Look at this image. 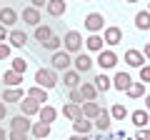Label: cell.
I'll list each match as a JSON object with an SVG mask.
<instances>
[{"label": "cell", "instance_id": "obj_1", "mask_svg": "<svg viewBox=\"0 0 150 140\" xmlns=\"http://www.w3.org/2000/svg\"><path fill=\"white\" fill-rule=\"evenodd\" d=\"M35 85L45 88V90H53L55 85H60V78L53 68H40V70H35Z\"/></svg>", "mask_w": 150, "mask_h": 140}, {"label": "cell", "instance_id": "obj_2", "mask_svg": "<svg viewBox=\"0 0 150 140\" xmlns=\"http://www.w3.org/2000/svg\"><path fill=\"white\" fill-rule=\"evenodd\" d=\"M80 48H83V35L78 30H68L63 38V50L73 55V53H80Z\"/></svg>", "mask_w": 150, "mask_h": 140}, {"label": "cell", "instance_id": "obj_3", "mask_svg": "<svg viewBox=\"0 0 150 140\" xmlns=\"http://www.w3.org/2000/svg\"><path fill=\"white\" fill-rule=\"evenodd\" d=\"M70 65H73V55L65 53V50H58V53H53V58H50V68L55 70V73H65V70H70Z\"/></svg>", "mask_w": 150, "mask_h": 140}, {"label": "cell", "instance_id": "obj_4", "mask_svg": "<svg viewBox=\"0 0 150 140\" xmlns=\"http://www.w3.org/2000/svg\"><path fill=\"white\" fill-rule=\"evenodd\" d=\"M85 30L90 33V35H98L100 30H105V18H103L100 13H90V15H85Z\"/></svg>", "mask_w": 150, "mask_h": 140}, {"label": "cell", "instance_id": "obj_5", "mask_svg": "<svg viewBox=\"0 0 150 140\" xmlns=\"http://www.w3.org/2000/svg\"><path fill=\"white\" fill-rule=\"evenodd\" d=\"M98 65H100L103 70H110V68H115V65H118V55L112 53V50H105L103 48L100 53H98V60H95Z\"/></svg>", "mask_w": 150, "mask_h": 140}, {"label": "cell", "instance_id": "obj_6", "mask_svg": "<svg viewBox=\"0 0 150 140\" xmlns=\"http://www.w3.org/2000/svg\"><path fill=\"white\" fill-rule=\"evenodd\" d=\"M25 43H28L25 30H20V28H13V30L8 33V45H10V48H25Z\"/></svg>", "mask_w": 150, "mask_h": 140}, {"label": "cell", "instance_id": "obj_7", "mask_svg": "<svg viewBox=\"0 0 150 140\" xmlns=\"http://www.w3.org/2000/svg\"><path fill=\"white\" fill-rule=\"evenodd\" d=\"M80 110H83V118H88V120H95L98 115L103 113V105L100 103H95V100H85L80 105Z\"/></svg>", "mask_w": 150, "mask_h": 140}, {"label": "cell", "instance_id": "obj_8", "mask_svg": "<svg viewBox=\"0 0 150 140\" xmlns=\"http://www.w3.org/2000/svg\"><path fill=\"white\" fill-rule=\"evenodd\" d=\"M40 113V103H35L33 98H23L20 100V115H25V118H33V115Z\"/></svg>", "mask_w": 150, "mask_h": 140}, {"label": "cell", "instance_id": "obj_9", "mask_svg": "<svg viewBox=\"0 0 150 140\" xmlns=\"http://www.w3.org/2000/svg\"><path fill=\"white\" fill-rule=\"evenodd\" d=\"M10 130H15V133H30V128H33V123H30V118H25V115H15V118H10Z\"/></svg>", "mask_w": 150, "mask_h": 140}, {"label": "cell", "instance_id": "obj_10", "mask_svg": "<svg viewBox=\"0 0 150 140\" xmlns=\"http://www.w3.org/2000/svg\"><path fill=\"white\" fill-rule=\"evenodd\" d=\"M103 40H105V45H118V43H123V30H120L118 25H110V28H105V35H103Z\"/></svg>", "mask_w": 150, "mask_h": 140}, {"label": "cell", "instance_id": "obj_11", "mask_svg": "<svg viewBox=\"0 0 150 140\" xmlns=\"http://www.w3.org/2000/svg\"><path fill=\"white\" fill-rule=\"evenodd\" d=\"M73 65H75V73H88L93 68V58L88 53H78L73 58Z\"/></svg>", "mask_w": 150, "mask_h": 140}, {"label": "cell", "instance_id": "obj_12", "mask_svg": "<svg viewBox=\"0 0 150 140\" xmlns=\"http://www.w3.org/2000/svg\"><path fill=\"white\" fill-rule=\"evenodd\" d=\"M23 23H25V25L38 28L40 23H43V18H40V10H38V8H33V5H28L25 10H23Z\"/></svg>", "mask_w": 150, "mask_h": 140}, {"label": "cell", "instance_id": "obj_13", "mask_svg": "<svg viewBox=\"0 0 150 140\" xmlns=\"http://www.w3.org/2000/svg\"><path fill=\"white\" fill-rule=\"evenodd\" d=\"M60 83H63L68 90H75V88H80L83 80H80V73H75V70H65V73H63V80H60Z\"/></svg>", "mask_w": 150, "mask_h": 140}, {"label": "cell", "instance_id": "obj_14", "mask_svg": "<svg viewBox=\"0 0 150 140\" xmlns=\"http://www.w3.org/2000/svg\"><path fill=\"white\" fill-rule=\"evenodd\" d=\"M45 10H48V15L60 18V15H65V10H68V3H65V0H48Z\"/></svg>", "mask_w": 150, "mask_h": 140}, {"label": "cell", "instance_id": "obj_15", "mask_svg": "<svg viewBox=\"0 0 150 140\" xmlns=\"http://www.w3.org/2000/svg\"><path fill=\"white\" fill-rule=\"evenodd\" d=\"M130 120H133V125L135 128H148L150 125V113L148 110H133V113H130Z\"/></svg>", "mask_w": 150, "mask_h": 140}, {"label": "cell", "instance_id": "obj_16", "mask_svg": "<svg viewBox=\"0 0 150 140\" xmlns=\"http://www.w3.org/2000/svg\"><path fill=\"white\" fill-rule=\"evenodd\" d=\"M130 83H133V78L128 75V73H115V78H112V88L120 93H125L130 88Z\"/></svg>", "mask_w": 150, "mask_h": 140}, {"label": "cell", "instance_id": "obj_17", "mask_svg": "<svg viewBox=\"0 0 150 140\" xmlns=\"http://www.w3.org/2000/svg\"><path fill=\"white\" fill-rule=\"evenodd\" d=\"M15 23H18V13L13 10V8H0V25L13 28Z\"/></svg>", "mask_w": 150, "mask_h": 140}, {"label": "cell", "instance_id": "obj_18", "mask_svg": "<svg viewBox=\"0 0 150 140\" xmlns=\"http://www.w3.org/2000/svg\"><path fill=\"white\" fill-rule=\"evenodd\" d=\"M110 123H112L110 113H108V110H103V113L98 115L95 120H93V128H98L100 133H108V130H110Z\"/></svg>", "mask_w": 150, "mask_h": 140}, {"label": "cell", "instance_id": "obj_19", "mask_svg": "<svg viewBox=\"0 0 150 140\" xmlns=\"http://www.w3.org/2000/svg\"><path fill=\"white\" fill-rule=\"evenodd\" d=\"M33 35H35V40H38L40 45H45L50 38H53V28H50V25H43V23H40V25L35 28V33H33Z\"/></svg>", "mask_w": 150, "mask_h": 140}, {"label": "cell", "instance_id": "obj_20", "mask_svg": "<svg viewBox=\"0 0 150 140\" xmlns=\"http://www.w3.org/2000/svg\"><path fill=\"white\" fill-rule=\"evenodd\" d=\"M38 118H40V123H55V118H58V110L53 108V105H40V113H38Z\"/></svg>", "mask_w": 150, "mask_h": 140}, {"label": "cell", "instance_id": "obj_21", "mask_svg": "<svg viewBox=\"0 0 150 140\" xmlns=\"http://www.w3.org/2000/svg\"><path fill=\"white\" fill-rule=\"evenodd\" d=\"M28 98H33L35 103H40V105H48V90L40 85H33L30 90H28Z\"/></svg>", "mask_w": 150, "mask_h": 140}, {"label": "cell", "instance_id": "obj_22", "mask_svg": "<svg viewBox=\"0 0 150 140\" xmlns=\"http://www.w3.org/2000/svg\"><path fill=\"white\" fill-rule=\"evenodd\" d=\"M125 63H128L130 68H143V65H145V58H143L140 50H128V53H125Z\"/></svg>", "mask_w": 150, "mask_h": 140}, {"label": "cell", "instance_id": "obj_23", "mask_svg": "<svg viewBox=\"0 0 150 140\" xmlns=\"http://www.w3.org/2000/svg\"><path fill=\"white\" fill-rule=\"evenodd\" d=\"M63 115L75 123L78 118H83V110H80V105H75V103H65V105H63Z\"/></svg>", "mask_w": 150, "mask_h": 140}, {"label": "cell", "instance_id": "obj_24", "mask_svg": "<svg viewBox=\"0 0 150 140\" xmlns=\"http://www.w3.org/2000/svg\"><path fill=\"white\" fill-rule=\"evenodd\" d=\"M85 48L90 50V53H100V50L105 48V40H103V35H88Z\"/></svg>", "mask_w": 150, "mask_h": 140}, {"label": "cell", "instance_id": "obj_25", "mask_svg": "<svg viewBox=\"0 0 150 140\" xmlns=\"http://www.w3.org/2000/svg\"><path fill=\"white\" fill-rule=\"evenodd\" d=\"M73 130H75V135H88L93 130V120H88V118H78L73 123Z\"/></svg>", "mask_w": 150, "mask_h": 140}, {"label": "cell", "instance_id": "obj_26", "mask_svg": "<svg viewBox=\"0 0 150 140\" xmlns=\"http://www.w3.org/2000/svg\"><path fill=\"white\" fill-rule=\"evenodd\" d=\"M23 98L25 95H23L20 88H8V90H3V103H5V105L8 103H20Z\"/></svg>", "mask_w": 150, "mask_h": 140}, {"label": "cell", "instance_id": "obj_27", "mask_svg": "<svg viewBox=\"0 0 150 140\" xmlns=\"http://www.w3.org/2000/svg\"><path fill=\"white\" fill-rule=\"evenodd\" d=\"M93 85L98 88V93H108L112 88V78H108L105 73H100V75H95V80H93Z\"/></svg>", "mask_w": 150, "mask_h": 140}, {"label": "cell", "instance_id": "obj_28", "mask_svg": "<svg viewBox=\"0 0 150 140\" xmlns=\"http://www.w3.org/2000/svg\"><path fill=\"white\" fill-rule=\"evenodd\" d=\"M30 133L35 135L38 140H43V138H48V135H50V125H48V123H40V120H38V123H33Z\"/></svg>", "mask_w": 150, "mask_h": 140}, {"label": "cell", "instance_id": "obj_29", "mask_svg": "<svg viewBox=\"0 0 150 140\" xmlns=\"http://www.w3.org/2000/svg\"><path fill=\"white\" fill-rule=\"evenodd\" d=\"M80 95H83V100H95L98 98V88L93 85V83H80Z\"/></svg>", "mask_w": 150, "mask_h": 140}, {"label": "cell", "instance_id": "obj_30", "mask_svg": "<svg viewBox=\"0 0 150 140\" xmlns=\"http://www.w3.org/2000/svg\"><path fill=\"white\" fill-rule=\"evenodd\" d=\"M135 28L138 30H150V13L148 10L135 13Z\"/></svg>", "mask_w": 150, "mask_h": 140}, {"label": "cell", "instance_id": "obj_31", "mask_svg": "<svg viewBox=\"0 0 150 140\" xmlns=\"http://www.w3.org/2000/svg\"><path fill=\"white\" fill-rule=\"evenodd\" d=\"M110 118L112 120H125L128 118V108H125L123 103H115V105L110 108Z\"/></svg>", "mask_w": 150, "mask_h": 140}, {"label": "cell", "instance_id": "obj_32", "mask_svg": "<svg viewBox=\"0 0 150 140\" xmlns=\"http://www.w3.org/2000/svg\"><path fill=\"white\" fill-rule=\"evenodd\" d=\"M3 80H5V85H10V88H18V85L23 83V75H20V73H13V70H8Z\"/></svg>", "mask_w": 150, "mask_h": 140}, {"label": "cell", "instance_id": "obj_33", "mask_svg": "<svg viewBox=\"0 0 150 140\" xmlns=\"http://www.w3.org/2000/svg\"><path fill=\"white\" fill-rule=\"evenodd\" d=\"M128 98H140V95H145V83H130V88L128 90Z\"/></svg>", "mask_w": 150, "mask_h": 140}, {"label": "cell", "instance_id": "obj_34", "mask_svg": "<svg viewBox=\"0 0 150 140\" xmlns=\"http://www.w3.org/2000/svg\"><path fill=\"white\" fill-rule=\"evenodd\" d=\"M43 48H45V50H53V53H58V50L63 48V38H58V35H53V38H50L48 43L43 45Z\"/></svg>", "mask_w": 150, "mask_h": 140}, {"label": "cell", "instance_id": "obj_35", "mask_svg": "<svg viewBox=\"0 0 150 140\" xmlns=\"http://www.w3.org/2000/svg\"><path fill=\"white\" fill-rule=\"evenodd\" d=\"M10 63H13V68H10L13 73H20V75H23V73L28 70V63H25V58H13Z\"/></svg>", "mask_w": 150, "mask_h": 140}, {"label": "cell", "instance_id": "obj_36", "mask_svg": "<svg viewBox=\"0 0 150 140\" xmlns=\"http://www.w3.org/2000/svg\"><path fill=\"white\" fill-rule=\"evenodd\" d=\"M70 103H75V105H83V95H80V90H78V88H75V90H70Z\"/></svg>", "mask_w": 150, "mask_h": 140}, {"label": "cell", "instance_id": "obj_37", "mask_svg": "<svg viewBox=\"0 0 150 140\" xmlns=\"http://www.w3.org/2000/svg\"><path fill=\"white\" fill-rule=\"evenodd\" d=\"M10 45H8V43H0V60H8V58H10Z\"/></svg>", "mask_w": 150, "mask_h": 140}, {"label": "cell", "instance_id": "obj_38", "mask_svg": "<svg viewBox=\"0 0 150 140\" xmlns=\"http://www.w3.org/2000/svg\"><path fill=\"white\" fill-rule=\"evenodd\" d=\"M140 83H150V65L140 68Z\"/></svg>", "mask_w": 150, "mask_h": 140}, {"label": "cell", "instance_id": "obj_39", "mask_svg": "<svg viewBox=\"0 0 150 140\" xmlns=\"http://www.w3.org/2000/svg\"><path fill=\"white\" fill-rule=\"evenodd\" d=\"M135 140H150V128H140L135 133Z\"/></svg>", "mask_w": 150, "mask_h": 140}, {"label": "cell", "instance_id": "obj_40", "mask_svg": "<svg viewBox=\"0 0 150 140\" xmlns=\"http://www.w3.org/2000/svg\"><path fill=\"white\" fill-rule=\"evenodd\" d=\"M8 140H30V138H28V133H15V130H10V133H8Z\"/></svg>", "mask_w": 150, "mask_h": 140}, {"label": "cell", "instance_id": "obj_41", "mask_svg": "<svg viewBox=\"0 0 150 140\" xmlns=\"http://www.w3.org/2000/svg\"><path fill=\"white\" fill-rule=\"evenodd\" d=\"M30 5L40 10V8H45V5H48V0H30Z\"/></svg>", "mask_w": 150, "mask_h": 140}, {"label": "cell", "instance_id": "obj_42", "mask_svg": "<svg viewBox=\"0 0 150 140\" xmlns=\"http://www.w3.org/2000/svg\"><path fill=\"white\" fill-rule=\"evenodd\" d=\"M5 115H8V105L0 100V120H5Z\"/></svg>", "mask_w": 150, "mask_h": 140}, {"label": "cell", "instance_id": "obj_43", "mask_svg": "<svg viewBox=\"0 0 150 140\" xmlns=\"http://www.w3.org/2000/svg\"><path fill=\"white\" fill-rule=\"evenodd\" d=\"M5 35H8V28L0 25V43H5Z\"/></svg>", "mask_w": 150, "mask_h": 140}, {"label": "cell", "instance_id": "obj_44", "mask_svg": "<svg viewBox=\"0 0 150 140\" xmlns=\"http://www.w3.org/2000/svg\"><path fill=\"white\" fill-rule=\"evenodd\" d=\"M68 140H88V135H70Z\"/></svg>", "mask_w": 150, "mask_h": 140}, {"label": "cell", "instance_id": "obj_45", "mask_svg": "<svg viewBox=\"0 0 150 140\" xmlns=\"http://www.w3.org/2000/svg\"><path fill=\"white\" fill-rule=\"evenodd\" d=\"M143 58H148V60H150V43L145 45V53H143Z\"/></svg>", "mask_w": 150, "mask_h": 140}, {"label": "cell", "instance_id": "obj_46", "mask_svg": "<svg viewBox=\"0 0 150 140\" xmlns=\"http://www.w3.org/2000/svg\"><path fill=\"white\" fill-rule=\"evenodd\" d=\"M0 140H8V135H5V128H0Z\"/></svg>", "mask_w": 150, "mask_h": 140}, {"label": "cell", "instance_id": "obj_47", "mask_svg": "<svg viewBox=\"0 0 150 140\" xmlns=\"http://www.w3.org/2000/svg\"><path fill=\"white\" fill-rule=\"evenodd\" d=\"M145 110H148V113H150V95L145 98Z\"/></svg>", "mask_w": 150, "mask_h": 140}, {"label": "cell", "instance_id": "obj_48", "mask_svg": "<svg viewBox=\"0 0 150 140\" xmlns=\"http://www.w3.org/2000/svg\"><path fill=\"white\" fill-rule=\"evenodd\" d=\"M125 3H138V0H125Z\"/></svg>", "mask_w": 150, "mask_h": 140}, {"label": "cell", "instance_id": "obj_49", "mask_svg": "<svg viewBox=\"0 0 150 140\" xmlns=\"http://www.w3.org/2000/svg\"><path fill=\"white\" fill-rule=\"evenodd\" d=\"M83 3H90V0H83Z\"/></svg>", "mask_w": 150, "mask_h": 140}, {"label": "cell", "instance_id": "obj_50", "mask_svg": "<svg viewBox=\"0 0 150 140\" xmlns=\"http://www.w3.org/2000/svg\"><path fill=\"white\" fill-rule=\"evenodd\" d=\"M148 13H150V5H148Z\"/></svg>", "mask_w": 150, "mask_h": 140}, {"label": "cell", "instance_id": "obj_51", "mask_svg": "<svg viewBox=\"0 0 150 140\" xmlns=\"http://www.w3.org/2000/svg\"><path fill=\"white\" fill-rule=\"evenodd\" d=\"M0 8H3V5H0Z\"/></svg>", "mask_w": 150, "mask_h": 140}]
</instances>
